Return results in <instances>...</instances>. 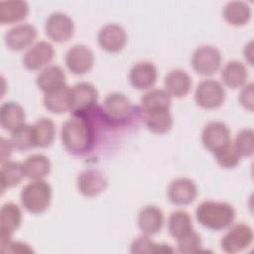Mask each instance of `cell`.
Segmentation results:
<instances>
[{
    "mask_svg": "<svg viewBox=\"0 0 254 254\" xmlns=\"http://www.w3.org/2000/svg\"><path fill=\"white\" fill-rule=\"evenodd\" d=\"M169 200L176 205H188L194 201L198 190L194 182L188 178H178L171 182L168 188Z\"/></svg>",
    "mask_w": 254,
    "mask_h": 254,
    "instance_id": "obj_13",
    "label": "cell"
},
{
    "mask_svg": "<svg viewBox=\"0 0 254 254\" xmlns=\"http://www.w3.org/2000/svg\"><path fill=\"white\" fill-rule=\"evenodd\" d=\"M251 8L243 1H230L222 11L223 19L232 26H243L247 24L251 18Z\"/></svg>",
    "mask_w": 254,
    "mask_h": 254,
    "instance_id": "obj_26",
    "label": "cell"
},
{
    "mask_svg": "<svg viewBox=\"0 0 254 254\" xmlns=\"http://www.w3.org/2000/svg\"><path fill=\"white\" fill-rule=\"evenodd\" d=\"M178 251L181 253H197L200 251L202 241L200 235L194 230L177 240Z\"/></svg>",
    "mask_w": 254,
    "mask_h": 254,
    "instance_id": "obj_37",
    "label": "cell"
},
{
    "mask_svg": "<svg viewBox=\"0 0 254 254\" xmlns=\"http://www.w3.org/2000/svg\"><path fill=\"white\" fill-rule=\"evenodd\" d=\"M90 113L73 116L63 123L61 138L65 149L74 155H82L91 150L94 143V128Z\"/></svg>",
    "mask_w": 254,
    "mask_h": 254,
    "instance_id": "obj_1",
    "label": "cell"
},
{
    "mask_svg": "<svg viewBox=\"0 0 254 254\" xmlns=\"http://www.w3.org/2000/svg\"><path fill=\"white\" fill-rule=\"evenodd\" d=\"M35 146L47 148L51 146L56 137V125L50 118H40L33 124Z\"/></svg>",
    "mask_w": 254,
    "mask_h": 254,
    "instance_id": "obj_30",
    "label": "cell"
},
{
    "mask_svg": "<svg viewBox=\"0 0 254 254\" xmlns=\"http://www.w3.org/2000/svg\"><path fill=\"white\" fill-rule=\"evenodd\" d=\"M55 56L54 47L45 41L33 45L23 57V64L29 70H38L52 62Z\"/></svg>",
    "mask_w": 254,
    "mask_h": 254,
    "instance_id": "obj_15",
    "label": "cell"
},
{
    "mask_svg": "<svg viewBox=\"0 0 254 254\" xmlns=\"http://www.w3.org/2000/svg\"><path fill=\"white\" fill-rule=\"evenodd\" d=\"M143 117L148 130L158 135L168 133L174 124L173 116L170 111L151 115H143Z\"/></svg>",
    "mask_w": 254,
    "mask_h": 254,
    "instance_id": "obj_34",
    "label": "cell"
},
{
    "mask_svg": "<svg viewBox=\"0 0 254 254\" xmlns=\"http://www.w3.org/2000/svg\"><path fill=\"white\" fill-rule=\"evenodd\" d=\"M139 229L143 234L152 236L160 232L164 224L163 211L155 205H147L143 207L137 217Z\"/></svg>",
    "mask_w": 254,
    "mask_h": 254,
    "instance_id": "obj_20",
    "label": "cell"
},
{
    "mask_svg": "<svg viewBox=\"0 0 254 254\" xmlns=\"http://www.w3.org/2000/svg\"><path fill=\"white\" fill-rule=\"evenodd\" d=\"M43 103L46 109L55 114H63L70 109V87L65 85L62 89L44 94Z\"/></svg>",
    "mask_w": 254,
    "mask_h": 254,
    "instance_id": "obj_28",
    "label": "cell"
},
{
    "mask_svg": "<svg viewBox=\"0 0 254 254\" xmlns=\"http://www.w3.org/2000/svg\"><path fill=\"white\" fill-rule=\"evenodd\" d=\"M221 78L229 88H240L247 82L248 70L241 62L230 61L224 65L221 71Z\"/></svg>",
    "mask_w": 254,
    "mask_h": 254,
    "instance_id": "obj_25",
    "label": "cell"
},
{
    "mask_svg": "<svg viewBox=\"0 0 254 254\" xmlns=\"http://www.w3.org/2000/svg\"><path fill=\"white\" fill-rule=\"evenodd\" d=\"M0 143H1V163H4L8 161L9 157L11 156L12 149L14 148L10 139H5L2 137L0 139Z\"/></svg>",
    "mask_w": 254,
    "mask_h": 254,
    "instance_id": "obj_40",
    "label": "cell"
},
{
    "mask_svg": "<svg viewBox=\"0 0 254 254\" xmlns=\"http://www.w3.org/2000/svg\"><path fill=\"white\" fill-rule=\"evenodd\" d=\"M97 41L105 52L118 53L126 46L127 34L124 28L118 24H106L99 30Z\"/></svg>",
    "mask_w": 254,
    "mask_h": 254,
    "instance_id": "obj_12",
    "label": "cell"
},
{
    "mask_svg": "<svg viewBox=\"0 0 254 254\" xmlns=\"http://www.w3.org/2000/svg\"><path fill=\"white\" fill-rule=\"evenodd\" d=\"M158 79V70L151 62H140L135 64L129 71V80L132 86L139 90L149 89Z\"/></svg>",
    "mask_w": 254,
    "mask_h": 254,
    "instance_id": "obj_17",
    "label": "cell"
},
{
    "mask_svg": "<svg viewBox=\"0 0 254 254\" xmlns=\"http://www.w3.org/2000/svg\"><path fill=\"white\" fill-rule=\"evenodd\" d=\"M29 14V5L22 0H7L0 2V23L14 24L24 20Z\"/></svg>",
    "mask_w": 254,
    "mask_h": 254,
    "instance_id": "obj_23",
    "label": "cell"
},
{
    "mask_svg": "<svg viewBox=\"0 0 254 254\" xmlns=\"http://www.w3.org/2000/svg\"><path fill=\"white\" fill-rule=\"evenodd\" d=\"M235 209L227 202L204 200L195 208V218L203 227L219 231L229 227L235 219Z\"/></svg>",
    "mask_w": 254,
    "mask_h": 254,
    "instance_id": "obj_2",
    "label": "cell"
},
{
    "mask_svg": "<svg viewBox=\"0 0 254 254\" xmlns=\"http://www.w3.org/2000/svg\"><path fill=\"white\" fill-rule=\"evenodd\" d=\"M36 83L40 90L46 93H51L62 89L65 84V73L63 68L56 64H50L44 67L37 75Z\"/></svg>",
    "mask_w": 254,
    "mask_h": 254,
    "instance_id": "obj_18",
    "label": "cell"
},
{
    "mask_svg": "<svg viewBox=\"0 0 254 254\" xmlns=\"http://www.w3.org/2000/svg\"><path fill=\"white\" fill-rule=\"evenodd\" d=\"M53 190L49 183L39 180L26 185L21 193L20 200L23 207L32 214L45 212L52 201Z\"/></svg>",
    "mask_w": 254,
    "mask_h": 254,
    "instance_id": "obj_3",
    "label": "cell"
},
{
    "mask_svg": "<svg viewBox=\"0 0 254 254\" xmlns=\"http://www.w3.org/2000/svg\"><path fill=\"white\" fill-rule=\"evenodd\" d=\"M224 99V87L214 79L200 81L194 91L195 103L203 109H216L223 104Z\"/></svg>",
    "mask_w": 254,
    "mask_h": 254,
    "instance_id": "obj_7",
    "label": "cell"
},
{
    "mask_svg": "<svg viewBox=\"0 0 254 254\" xmlns=\"http://www.w3.org/2000/svg\"><path fill=\"white\" fill-rule=\"evenodd\" d=\"M243 54H244V57L245 59H247L248 63L250 64H252V41L245 46L244 48V51H243Z\"/></svg>",
    "mask_w": 254,
    "mask_h": 254,
    "instance_id": "obj_41",
    "label": "cell"
},
{
    "mask_svg": "<svg viewBox=\"0 0 254 254\" xmlns=\"http://www.w3.org/2000/svg\"><path fill=\"white\" fill-rule=\"evenodd\" d=\"M23 164L25 177L32 181H39L46 178L51 172V162L46 155L33 154Z\"/></svg>",
    "mask_w": 254,
    "mask_h": 254,
    "instance_id": "obj_24",
    "label": "cell"
},
{
    "mask_svg": "<svg viewBox=\"0 0 254 254\" xmlns=\"http://www.w3.org/2000/svg\"><path fill=\"white\" fill-rule=\"evenodd\" d=\"M222 56L218 49L213 46H201L194 50L191 56L193 70L204 76L214 74L220 67Z\"/></svg>",
    "mask_w": 254,
    "mask_h": 254,
    "instance_id": "obj_6",
    "label": "cell"
},
{
    "mask_svg": "<svg viewBox=\"0 0 254 254\" xmlns=\"http://www.w3.org/2000/svg\"><path fill=\"white\" fill-rule=\"evenodd\" d=\"M76 185L82 195L86 197H94L105 190L107 180L101 171L89 169L78 175Z\"/></svg>",
    "mask_w": 254,
    "mask_h": 254,
    "instance_id": "obj_14",
    "label": "cell"
},
{
    "mask_svg": "<svg viewBox=\"0 0 254 254\" xmlns=\"http://www.w3.org/2000/svg\"><path fill=\"white\" fill-rule=\"evenodd\" d=\"M168 230L170 235L176 240L192 231L193 227L190 214L184 210L172 212L168 221Z\"/></svg>",
    "mask_w": 254,
    "mask_h": 254,
    "instance_id": "obj_31",
    "label": "cell"
},
{
    "mask_svg": "<svg viewBox=\"0 0 254 254\" xmlns=\"http://www.w3.org/2000/svg\"><path fill=\"white\" fill-rule=\"evenodd\" d=\"M239 102L243 108L252 112L254 109V99H253V83H246L239 94Z\"/></svg>",
    "mask_w": 254,
    "mask_h": 254,
    "instance_id": "obj_38",
    "label": "cell"
},
{
    "mask_svg": "<svg viewBox=\"0 0 254 254\" xmlns=\"http://www.w3.org/2000/svg\"><path fill=\"white\" fill-rule=\"evenodd\" d=\"M213 155L218 165L224 169L235 168L239 164L241 159V156L236 150L232 141Z\"/></svg>",
    "mask_w": 254,
    "mask_h": 254,
    "instance_id": "obj_36",
    "label": "cell"
},
{
    "mask_svg": "<svg viewBox=\"0 0 254 254\" xmlns=\"http://www.w3.org/2000/svg\"><path fill=\"white\" fill-rule=\"evenodd\" d=\"M45 32L53 42L64 43L73 36L74 24L67 14L55 12L46 20Z\"/></svg>",
    "mask_w": 254,
    "mask_h": 254,
    "instance_id": "obj_10",
    "label": "cell"
},
{
    "mask_svg": "<svg viewBox=\"0 0 254 254\" xmlns=\"http://www.w3.org/2000/svg\"><path fill=\"white\" fill-rule=\"evenodd\" d=\"M25 178L23 164L16 161H6L2 163L0 171L1 190L4 192L7 189L18 186Z\"/></svg>",
    "mask_w": 254,
    "mask_h": 254,
    "instance_id": "obj_29",
    "label": "cell"
},
{
    "mask_svg": "<svg viewBox=\"0 0 254 254\" xmlns=\"http://www.w3.org/2000/svg\"><path fill=\"white\" fill-rule=\"evenodd\" d=\"M25 110L15 101H6L0 107V124L6 131H14L25 124Z\"/></svg>",
    "mask_w": 254,
    "mask_h": 254,
    "instance_id": "obj_22",
    "label": "cell"
},
{
    "mask_svg": "<svg viewBox=\"0 0 254 254\" xmlns=\"http://www.w3.org/2000/svg\"><path fill=\"white\" fill-rule=\"evenodd\" d=\"M171 96L166 90L154 88L147 91L140 100L141 111L143 115H151L170 111Z\"/></svg>",
    "mask_w": 254,
    "mask_h": 254,
    "instance_id": "obj_19",
    "label": "cell"
},
{
    "mask_svg": "<svg viewBox=\"0 0 254 254\" xmlns=\"http://www.w3.org/2000/svg\"><path fill=\"white\" fill-rule=\"evenodd\" d=\"M37 29L29 24H20L5 34V44L12 51H22L31 46L37 39Z\"/></svg>",
    "mask_w": 254,
    "mask_h": 254,
    "instance_id": "obj_16",
    "label": "cell"
},
{
    "mask_svg": "<svg viewBox=\"0 0 254 254\" xmlns=\"http://www.w3.org/2000/svg\"><path fill=\"white\" fill-rule=\"evenodd\" d=\"M201 142L206 150L215 154L231 142L230 129L221 121H211L202 129Z\"/></svg>",
    "mask_w": 254,
    "mask_h": 254,
    "instance_id": "obj_9",
    "label": "cell"
},
{
    "mask_svg": "<svg viewBox=\"0 0 254 254\" xmlns=\"http://www.w3.org/2000/svg\"><path fill=\"white\" fill-rule=\"evenodd\" d=\"M191 85V77L182 69L171 70L164 79V86L167 93L177 98L186 96L190 91Z\"/></svg>",
    "mask_w": 254,
    "mask_h": 254,
    "instance_id": "obj_21",
    "label": "cell"
},
{
    "mask_svg": "<svg viewBox=\"0 0 254 254\" xmlns=\"http://www.w3.org/2000/svg\"><path fill=\"white\" fill-rule=\"evenodd\" d=\"M65 65L76 75L85 74L93 67L94 55L90 48L84 45H74L69 48L64 57Z\"/></svg>",
    "mask_w": 254,
    "mask_h": 254,
    "instance_id": "obj_11",
    "label": "cell"
},
{
    "mask_svg": "<svg viewBox=\"0 0 254 254\" xmlns=\"http://www.w3.org/2000/svg\"><path fill=\"white\" fill-rule=\"evenodd\" d=\"M10 141L17 151H28L35 146L33 125L23 124L11 132Z\"/></svg>",
    "mask_w": 254,
    "mask_h": 254,
    "instance_id": "obj_33",
    "label": "cell"
},
{
    "mask_svg": "<svg viewBox=\"0 0 254 254\" xmlns=\"http://www.w3.org/2000/svg\"><path fill=\"white\" fill-rule=\"evenodd\" d=\"M98 100L96 87L86 81L78 82L70 87V109L73 116H85L91 113Z\"/></svg>",
    "mask_w": 254,
    "mask_h": 254,
    "instance_id": "obj_4",
    "label": "cell"
},
{
    "mask_svg": "<svg viewBox=\"0 0 254 254\" xmlns=\"http://www.w3.org/2000/svg\"><path fill=\"white\" fill-rule=\"evenodd\" d=\"M253 230L245 223L233 225L222 237L221 249L229 254H234L248 248L253 242Z\"/></svg>",
    "mask_w": 254,
    "mask_h": 254,
    "instance_id": "obj_8",
    "label": "cell"
},
{
    "mask_svg": "<svg viewBox=\"0 0 254 254\" xmlns=\"http://www.w3.org/2000/svg\"><path fill=\"white\" fill-rule=\"evenodd\" d=\"M241 157H251L254 153V131L251 128L240 130L233 142Z\"/></svg>",
    "mask_w": 254,
    "mask_h": 254,
    "instance_id": "obj_35",
    "label": "cell"
},
{
    "mask_svg": "<svg viewBox=\"0 0 254 254\" xmlns=\"http://www.w3.org/2000/svg\"><path fill=\"white\" fill-rule=\"evenodd\" d=\"M22 222V211L13 202L3 204L0 210V233L12 235L18 230Z\"/></svg>",
    "mask_w": 254,
    "mask_h": 254,
    "instance_id": "obj_27",
    "label": "cell"
},
{
    "mask_svg": "<svg viewBox=\"0 0 254 254\" xmlns=\"http://www.w3.org/2000/svg\"><path fill=\"white\" fill-rule=\"evenodd\" d=\"M2 253H33L34 250L25 242L10 241L5 247L0 249Z\"/></svg>",
    "mask_w": 254,
    "mask_h": 254,
    "instance_id": "obj_39",
    "label": "cell"
},
{
    "mask_svg": "<svg viewBox=\"0 0 254 254\" xmlns=\"http://www.w3.org/2000/svg\"><path fill=\"white\" fill-rule=\"evenodd\" d=\"M133 110L134 107L125 94L112 92L104 99L102 115L111 124H123L131 118Z\"/></svg>",
    "mask_w": 254,
    "mask_h": 254,
    "instance_id": "obj_5",
    "label": "cell"
},
{
    "mask_svg": "<svg viewBox=\"0 0 254 254\" xmlns=\"http://www.w3.org/2000/svg\"><path fill=\"white\" fill-rule=\"evenodd\" d=\"M130 252L133 254H150V253H173L174 249L167 244H158L150 236L141 235L133 240L130 245Z\"/></svg>",
    "mask_w": 254,
    "mask_h": 254,
    "instance_id": "obj_32",
    "label": "cell"
}]
</instances>
